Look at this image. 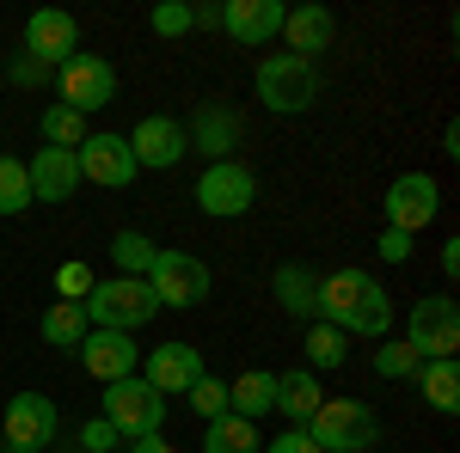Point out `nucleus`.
<instances>
[{
    "instance_id": "obj_1",
    "label": "nucleus",
    "mask_w": 460,
    "mask_h": 453,
    "mask_svg": "<svg viewBox=\"0 0 460 453\" xmlns=\"http://www.w3.org/2000/svg\"><path fill=\"white\" fill-rule=\"evenodd\" d=\"M314 318L338 325L344 337H375V344H387L393 301H387V288L368 276V270H332V276H319Z\"/></svg>"
},
{
    "instance_id": "obj_2",
    "label": "nucleus",
    "mask_w": 460,
    "mask_h": 453,
    "mask_svg": "<svg viewBox=\"0 0 460 453\" xmlns=\"http://www.w3.org/2000/svg\"><path fill=\"white\" fill-rule=\"evenodd\" d=\"M80 313H86L93 331H142L147 318H160V301L142 276H111V282H93Z\"/></svg>"
},
{
    "instance_id": "obj_3",
    "label": "nucleus",
    "mask_w": 460,
    "mask_h": 453,
    "mask_svg": "<svg viewBox=\"0 0 460 453\" xmlns=\"http://www.w3.org/2000/svg\"><path fill=\"white\" fill-rule=\"evenodd\" d=\"M252 86H258V105L277 110V117H301V110L319 105V68L314 62H301V56H264L258 74H252Z\"/></svg>"
},
{
    "instance_id": "obj_4",
    "label": "nucleus",
    "mask_w": 460,
    "mask_h": 453,
    "mask_svg": "<svg viewBox=\"0 0 460 453\" xmlns=\"http://www.w3.org/2000/svg\"><path fill=\"white\" fill-rule=\"evenodd\" d=\"M307 435H314L319 453H368L381 441V417L362 398H325L307 417Z\"/></svg>"
},
{
    "instance_id": "obj_5",
    "label": "nucleus",
    "mask_w": 460,
    "mask_h": 453,
    "mask_svg": "<svg viewBox=\"0 0 460 453\" xmlns=\"http://www.w3.org/2000/svg\"><path fill=\"white\" fill-rule=\"evenodd\" d=\"M99 417L123 435V441H142V435H160V423H166V398L142 380V374H129V380H111L105 386V411Z\"/></svg>"
},
{
    "instance_id": "obj_6",
    "label": "nucleus",
    "mask_w": 460,
    "mask_h": 453,
    "mask_svg": "<svg viewBox=\"0 0 460 453\" xmlns=\"http://www.w3.org/2000/svg\"><path fill=\"white\" fill-rule=\"evenodd\" d=\"M147 288H154L160 313H166V307L190 313V307L209 301V264L190 257V251H166V245H160V257H154V270H147Z\"/></svg>"
},
{
    "instance_id": "obj_7",
    "label": "nucleus",
    "mask_w": 460,
    "mask_h": 453,
    "mask_svg": "<svg viewBox=\"0 0 460 453\" xmlns=\"http://www.w3.org/2000/svg\"><path fill=\"white\" fill-rule=\"evenodd\" d=\"M405 344L418 349L424 362H448L460 349V301L455 294H424L405 313Z\"/></svg>"
},
{
    "instance_id": "obj_8",
    "label": "nucleus",
    "mask_w": 460,
    "mask_h": 453,
    "mask_svg": "<svg viewBox=\"0 0 460 453\" xmlns=\"http://www.w3.org/2000/svg\"><path fill=\"white\" fill-rule=\"evenodd\" d=\"M258 203V172L246 160H215L209 172L197 178V209L215 214V221H234Z\"/></svg>"
},
{
    "instance_id": "obj_9",
    "label": "nucleus",
    "mask_w": 460,
    "mask_h": 453,
    "mask_svg": "<svg viewBox=\"0 0 460 453\" xmlns=\"http://www.w3.org/2000/svg\"><path fill=\"white\" fill-rule=\"evenodd\" d=\"M56 398H43V392H19V398H6V411H0V441L13 453H43L56 441Z\"/></svg>"
},
{
    "instance_id": "obj_10",
    "label": "nucleus",
    "mask_w": 460,
    "mask_h": 453,
    "mask_svg": "<svg viewBox=\"0 0 460 453\" xmlns=\"http://www.w3.org/2000/svg\"><path fill=\"white\" fill-rule=\"evenodd\" d=\"M381 209H387L393 233H411V240H418L429 221L442 214V184H436L429 172H405V178H393V184H387Z\"/></svg>"
},
{
    "instance_id": "obj_11",
    "label": "nucleus",
    "mask_w": 460,
    "mask_h": 453,
    "mask_svg": "<svg viewBox=\"0 0 460 453\" xmlns=\"http://www.w3.org/2000/svg\"><path fill=\"white\" fill-rule=\"evenodd\" d=\"M56 86H62V105L80 110V117H93V110H105L111 99H117V68H111L105 56H74V62H62L56 68Z\"/></svg>"
},
{
    "instance_id": "obj_12",
    "label": "nucleus",
    "mask_w": 460,
    "mask_h": 453,
    "mask_svg": "<svg viewBox=\"0 0 460 453\" xmlns=\"http://www.w3.org/2000/svg\"><path fill=\"white\" fill-rule=\"evenodd\" d=\"M74 160H80V184H99V190H123V184H136V153H129V135H111V129H99V135H86L80 147H74Z\"/></svg>"
},
{
    "instance_id": "obj_13",
    "label": "nucleus",
    "mask_w": 460,
    "mask_h": 453,
    "mask_svg": "<svg viewBox=\"0 0 460 453\" xmlns=\"http://www.w3.org/2000/svg\"><path fill=\"white\" fill-rule=\"evenodd\" d=\"M25 56H31V62H43V68L74 62V56H80V19H74V13H62V6L31 13V19H25Z\"/></svg>"
},
{
    "instance_id": "obj_14",
    "label": "nucleus",
    "mask_w": 460,
    "mask_h": 453,
    "mask_svg": "<svg viewBox=\"0 0 460 453\" xmlns=\"http://www.w3.org/2000/svg\"><path fill=\"white\" fill-rule=\"evenodd\" d=\"M129 153H136V166L142 172H172L178 160L190 153V141H184V123L166 117V110H154L136 123V135H129Z\"/></svg>"
},
{
    "instance_id": "obj_15",
    "label": "nucleus",
    "mask_w": 460,
    "mask_h": 453,
    "mask_svg": "<svg viewBox=\"0 0 460 453\" xmlns=\"http://www.w3.org/2000/svg\"><path fill=\"white\" fill-rule=\"evenodd\" d=\"M184 141H190V153H203V160H234V147L246 141V117L234 105H203L190 123H184Z\"/></svg>"
},
{
    "instance_id": "obj_16",
    "label": "nucleus",
    "mask_w": 460,
    "mask_h": 453,
    "mask_svg": "<svg viewBox=\"0 0 460 453\" xmlns=\"http://www.w3.org/2000/svg\"><path fill=\"white\" fill-rule=\"evenodd\" d=\"M209 368H203V349L197 344H160V349H147V362H142V380L166 398V392H190V386L203 380Z\"/></svg>"
},
{
    "instance_id": "obj_17",
    "label": "nucleus",
    "mask_w": 460,
    "mask_h": 453,
    "mask_svg": "<svg viewBox=\"0 0 460 453\" xmlns=\"http://www.w3.org/2000/svg\"><path fill=\"white\" fill-rule=\"evenodd\" d=\"M74 355H80V368H86L99 386L129 380V374H136V362H142V349L129 344V331H86V344L74 349Z\"/></svg>"
},
{
    "instance_id": "obj_18",
    "label": "nucleus",
    "mask_w": 460,
    "mask_h": 453,
    "mask_svg": "<svg viewBox=\"0 0 460 453\" xmlns=\"http://www.w3.org/2000/svg\"><path fill=\"white\" fill-rule=\"evenodd\" d=\"M283 0H227L221 6V31L234 37V43H246V49H264V43H277L283 31Z\"/></svg>"
},
{
    "instance_id": "obj_19",
    "label": "nucleus",
    "mask_w": 460,
    "mask_h": 453,
    "mask_svg": "<svg viewBox=\"0 0 460 453\" xmlns=\"http://www.w3.org/2000/svg\"><path fill=\"white\" fill-rule=\"evenodd\" d=\"M25 178H31V203H68L80 190V160L68 147H37Z\"/></svg>"
},
{
    "instance_id": "obj_20",
    "label": "nucleus",
    "mask_w": 460,
    "mask_h": 453,
    "mask_svg": "<svg viewBox=\"0 0 460 453\" xmlns=\"http://www.w3.org/2000/svg\"><path fill=\"white\" fill-rule=\"evenodd\" d=\"M283 37H288V56L319 62V49L338 37V19H332L325 6H288L283 13Z\"/></svg>"
},
{
    "instance_id": "obj_21",
    "label": "nucleus",
    "mask_w": 460,
    "mask_h": 453,
    "mask_svg": "<svg viewBox=\"0 0 460 453\" xmlns=\"http://www.w3.org/2000/svg\"><path fill=\"white\" fill-rule=\"evenodd\" d=\"M319 405H325V392H319L314 368H288V374H277V411L288 417V429H307V417H314Z\"/></svg>"
},
{
    "instance_id": "obj_22",
    "label": "nucleus",
    "mask_w": 460,
    "mask_h": 453,
    "mask_svg": "<svg viewBox=\"0 0 460 453\" xmlns=\"http://www.w3.org/2000/svg\"><path fill=\"white\" fill-rule=\"evenodd\" d=\"M227 411H234V417H246V423H258L264 411H277V374L246 368L240 380L227 386Z\"/></svg>"
},
{
    "instance_id": "obj_23",
    "label": "nucleus",
    "mask_w": 460,
    "mask_h": 453,
    "mask_svg": "<svg viewBox=\"0 0 460 453\" xmlns=\"http://www.w3.org/2000/svg\"><path fill=\"white\" fill-rule=\"evenodd\" d=\"M270 288H277V307H283L288 318H314L319 276L307 270V264H277V276H270Z\"/></svg>"
},
{
    "instance_id": "obj_24",
    "label": "nucleus",
    "mask_w": 460,
    "mask_h": 453,
    "mask_svg": "<svg viewBox=\"0 0 460 453\" xmlns=\"http://www.w3.org/2000/svg\"><path fill=\"white\" fill-rule=\"evenodd\" d=\"M203 453H264V441H258V423L234 417V411L209 417V429H203Z\"/></svg>"
},
{
    "instance_id": "obj_25",
    "label": "nucleus",
    "mask_w": 460,
    "mask_h": 453,
    "mask_svg": "<svg viewBox=\"0 0 460 453\" xmlns=\"http://www.w3.org/2000/svg\"><path fill=\"white\" fill-rule=\"evenodd\" d=\"M411 380H418V392H424L442 417H455V411H460V368H455V355H448V362H424Z\"/></svg>"
},
{
    "instance_id": "obj_26",
    "label": "nucleus",
    "mask_w": 460,
    "mask_h": 453,
    "mask_svg": "<svg viewBox=\"0 0 460 453\" xmlns=\"http://www.w3.org/2000/svg\"><path fill=\"white\" fill-rule=\"evenodd\" d=\"M37 135H43V147H68V153H74V147L93 135V129H86V117H80V110L49 105L43 117H37Z\"/></svg>"
},
{
    "instance_id": "obj_27",
    "label": "nucleus",
    "mask_w": 460,
    "mask_h": 453,
    "mask_svg": "<svg viewBox=\"0 0 460 453\" xmlns=\"http://www.w3.org/2000/svg\"><path fill=\"white\" fill-rule=\"evenodd\" d=\"M307 368H344V355H350V337H344V331H338V325H325V318H314V325H307Z\"/></svg>"
},
{
    "instance_id": "obj_28",
    "label": "nucleus",
    "mask_w": 460,
    "mask_h": 453,
    "mask_svg": "<svg viewBox=\"0 0 460 453\" xmlns=\"http://www.w3.org/2000/svg\"><path fill=\"white\" fill-rule=\"evenodd\" d=\"M86 331H93V325H86V313H80L74 301H56V307L43 313V344H56V349H80Z\"/></svg>"
},
{
    "instance_id": "obj_29",
    "label": "nucleus",
    "mask_w": 460,
    "mask_h": 453,
    "mask_svg": "<svg viewBox=\"0 0 460 453\" xmlns=\"http://www.w3.org/2000/svg\"><path fill=\"white\" fill-rule=\"evenodd\" d=\"M154 257H160V245L147 240V233H129V227H123V233L111 240V264H117L123 276H142V282H147V270H154Z\"/></svg>"
},
{
    "instance_id": "obj_30",
    "label": "nucleus",
    "mask_w": 460,
    "mask_h": 453,
    "mask_svg": "<svg viewBox=\"0 0 460 453\" xmlns=\"http://www.w3.org/2000/svg\"><path fill=\"white\" fill-rule=\"evenodd\" d=\"M31 209V178H25V160L0 153V214H25Z\"/></svg>"
},
{
    "instance_id": "obj_31",
    "label": "nucleus",
    "mask_w": 460,
    "mask_h": 453,
    "mask_svg": "<svg viewBox=\"0 0 460 453\" xmlns=\"http://www.w3.org/2000/svg\"><path fill=\"white\" fill-rule=\"evenodd\" d=\"M418 368H424V355L405 344V337H399V344H381V349H375V374H381V380H411Z\"/></svg>"
},
{
    "instance_id": "obj_32",
    "label": "nucleus",
    "mask_w": 460,
    "mask_h": 453,
    "mask_svg": "<svg viewBox=\"0 0 460 453\" xmlns=\"http://www.w3.org/2000/svg\"><path fill=\"white\" fill-rule=\"evenodd\" d=\"M147 25H154V37H166V43H172V37H184V31H197V25H190V6H184V0H160Z\"/></svg>"
},
{
    "instance_id": "obj_33",
    "label": "nucleus",
    "mask_w": 460,
    "mask_h": 453,
    "mask_svg": "<svg viewBox=\"0 0 460 453\" xmlns=\"http://www.w3.org/2000/svg\"><path fill=\"white\" fill-rule=\"evenodd\" d=\"M184 398H190V405L203 411V423H209V417H221V411H227V380H215V374H203V380L190 386Z\"/></svg>"
},
{
    "instance_id": "obj_34",
    "label": "nucleus",
    "mask_w": 460,
    "mask_h": 453,
    "mask_svg": "<svg viewBox=\"0 0 460 453\" xmlns=\"http://www.w3.org/2000/svg\"><path fill=\"white\" fill-rule=\"evenodd\" d=\"M117 448H123V435H117L105 417L80 423V453H117Z\"/></svg>"
},
{
    "instance_id": "obj_35",
    "label": "nucleus",
    "mask_w": 460,
    "mask_h": 453,
    "mask_svg": "<svg viewBox=\"0 0 460 453\" xmlns=\"http://www.w3.org/2000/svg\"><path fill=\"white\" fill-rule=\"evenodd\" d=\"M56 288H62V301L80 307V301L93 294V270H86V264H62V270H56Z\"/></svg>"
},
{
    "instance_id": "obj_36",
    "label": "nucleus",
    "mask_w": 460,
    "mask_h": 453,
    "mask_svg": "<svg viewBox=\"0 0 460 453\" xmlns=\"http://www.w3.org/2000/svg\"><path fill=\"white\" fill-rule=\"evenodd\" d=\"M49 74H56V68H43V62H31V56L19 49V56H13V68H6V80H13V86H43Z\"/></svg>"
},
{
    "instance_id": "obj_37",
    "label": "nucleus",
    "mask_w": 460,
    "mask_h": 453,
    "mask_svg": "<svg viewBox=\"0 0 460 453\" xmlns=\"http://www.w3.org/2000/svg\"><path fill=\"white\" fill-rule=\"evenodd\" d=\"M264 453H319V448H314V435H307V429H283L277 441H264Z\"/></svg>"
},
{
    "instance_id": "obj_38",
    "label": "nucleus",
    "mask_w": 460,
    "mask_h": 453,
    "mask_svg": "<svg viewBox=\"0 0 460 453\" xmlns=\"http://www.w3.org/2000/svg\"><path fill=\"white\" fill-rule=\"evenodd\" d=\"M381 257H387V264H411V233H381Z\"/></svg>"
},
{
    "instance_id": "obj_39",
    "label": "nucleus",
    "mask_w": 460,
    "mask_h": 453,
    "mask_svg": "<svg viewBox=\"0 0 460 453\" xmlns=\"http://www.w3.org/2000/svg\"><path fill=\"white\" fill-rule=\"evenodd\" d=\"M190 25H203V31H221V0H203V6H190Z\"/></svg>"
},
{
    "instance_id": "obj_40",
    "label": "nucleus",
    "mask_w": 460,
    "mask_h": 453,
    "mask_svg": "<svg viewBox=\"0 0 460 453\" xmlns=\"http://www.w3.org/2000/svg\"><path fill=\"white\" fill-rule=\"evenodd\" d=\"M117 453H178V448L166 441V435H142V441H123Z\"/></svg>"
},
{
    "instance_id": "obj_41",
    "label": "nucleus",
    "mask_w": 460,
    "mask_h": 453,
    "mask_svg": "<svg viewBox=\"0 0 460 453\" xmlns=\"http://www.w3.org/2000/svg\"><path fill=\"white\" fill-rule=\"evenodd\" d=\"M442 270H448V276H460V240L442 245Z\"/></svg>"
}]
</instances>
